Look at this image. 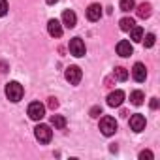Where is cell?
<instances>
[{
  "instance_id": "cell-16",
  "label": "cell",
  "mask_w": 160,
  "mask_h": 160,
  "mask_svg": "<svg viewBox=\"0 0 160 160\" xmlns=\"http://www.w3.org/2000/svg\"><path fill=\"white\" fill-rule=\"evenodd\" d=\"M113 77L119 79V81H126V79H128V70L122 68V66H117V68L113 70Z\"/></svg>"
},
{
  "instance_id": "cell-25",
  "label": "cell",
  "mask_w": 160,
  "mask_h": 160,
  "mask_svg": "<svg viewBox=\"0 0 160 160\" xmlns=\"http://www.w3.org/2000/svg\"><path fill=\"white\" fill-rule=\"evenodd\" d=\"M49 108H51V109H57V108H58L57 98H49Z\"/></svg>"
},
{
  "instance_id": "cell-18",
  "label": "cell",
  "mask_w": 160,
  "mask_h": 160,
  "mask_svg": "<svg viewBox=\"0 0 160 160\" xmlns=\"http://www.w3.org/2000/svg\"><path fill=\"white\" fill-rule=\"evenodd\" d=\"M143 100H145V94H143L141 91H134V92L130 94V102H132L134 106H141Z\"/></svg>"
},
{
  "instance_id": "cell-10",
  "label": "cell",
  "mask_w": 160,
  "mask_h": 160,
  "mask_svg": "<svg viewBox=\"0 0 160 160\" xmlns=\"http://www.w3.org/2000/svg\"><path fill=\"white\" fill-rule=\"evenodd\" d=\"M134 53V47H132V43L128 42V40H121L119 43H117V55H121V57H130Z\"/></svg>"
},
{
  "instance_id": "cell-9",
  "label": "cell",
  "mask_w": 160,
  "mask_h": 160,
  "mask_svg": "<svg viewBox=\"0 0 160 160\" xmlns=\"http://www.w3.org/2000/svg\"><path fill=\"white\" fill-rule=\"evenodd\" d=\"M130 128H132L134 132H143V130H145V117L139 115V113L132 115V117H130Z\"/></svg>"
},
{
  "instance_id": "cell-4",
  "label": "cell",
  "mask_w": 160,
  "mask_h": 160,
  "mask_svg": "<svg viewBox=\"0 0 160 160\" xmlns=\"http://www.w3.org/2000/svg\"><path fill=\"white\" fill-rule=\"evenodd\" d=\"M34 136H36V139H38L40 143H49L51 138H53V130H51V126H47V124H38V126L34 128Z\"/></svg>"
},
{
  "instance_id": "cell-2",
  "label": "cell",
  "mask_w": 160,
  "mask_h": 160,
  "mask_svg": "<svg viewBox=\"0 0 160 160\" xmlns=\"http://www.w3.org/2000/svg\"><path fill=\"white\" fill-rule=\"evenodd\" d=\"M100 132L104 136H113L117 132V121H115V117H109V115L102 117L100 119Z\"/></svg>"
},
{
  "instance_id": "cell-23",
  "label": "cell",
  "mask_w": 160,
  "mask_h": 160,
  "mask_svg": "<svg viewBox=\"0 0 160 160\" xmlns=\"http://www.w3.org/2000/svg\"><path fill=\"white\" fill-rule=\"evenodd\" d=\"M100 115H102V109H100V106H94V108L91 109V117H94V119H96V117H100Z\"/></svg>"
},
{
  "instance_id": "cell-3",
  "label": "cell",
  "mask_w": 160,
  "mask_h": 160,
  "mask_svg": "<svg viewBox=\"0 0 160 160\" xmlns=\"http://www.w3.org/2000/svg\"><path fill=\"white\" fill-rule=\"evenodd\" d=\"M64 77L70 85H79V81H81V77H83V72L79 66H68L66 72H64Z\"/></svg>"
},
{
  "instance_id": "cell-1",
  "label": "cell",
  "mask_w": 160,
  "mask_h": 160,
  "mask_svg": "<svg viewBox=\"0 0 160 160\" xmlns=\"http://www.w3.org/2000/svg\"><path fill=\"white\" fill-rule=\"evenodd\" d=\"M23 94H25V89H23L21 83L10 81V83L6 85V96H8L10 102H19V100L23 98Z\"/></svg>"
},
{
  "instance_id": "cell-12",
  "label": "cell",
  "mask_w": 160,
  "mask_h": 160,
  "mask_svg": "<svg viewBox=\"0 0 160 160\" xmlns=\"http://www.w3.org/2000/svg\"><path fill=\"white\" fill-rule=\"evenodd\" d=\"M102 17V6L100 4H91L89 8H87V19L89 21H98Z\"/></svg>"
},
{
  "instance_id": "cell-6",
  "label": "cell",
  "mask_w": 160,
  "mask_h": 160,
  "mask_svg": "<svg viewBox=\"0 0 160 160\" xmlns=\"http://www.w3.org/2000/svg\"><path fill=\"white\" fill-rule=\"evenodd\" d=\"M28 117L32 121H42L45 117V106L42 102H32L28 106Z\"/></svg>"
},
{
  "instance_id": "cell-13",
  "label": "cell",
  "mask_w": 160,
  "mask_h": 160,
  "mask_svg": "<svg viewBox=\"0 0 160 160\" xmlns=\"http://www.w3.org/2000/svg\"><path fill=\"white\" fill-rule=\"evenodd\" d=\"M62 25L68 27V28H73V27L77 25V15H75L72 10H66V12L62 13Z\"/></svg>"
},
{
  "instance_id": "cell-17",
  "label": "cell",
  "mask_w": 160,
  "mask_h": 160,
  "mask_svg": "<svg viewBox=\"0 0 160 160\" xmlns=\"http://www.w3.org/2000/svg\"><path fill=\"white\" fill-rule=\"evenodd\" d=\"M134 25H136V21H134L132 17H122V19L119 21V27H121V30H122V32H128Z\"/></svg>"
},
{
  "instance_id": "cell-19",
  "label": "cell",
  "mask_w": 160,
  "mask_h": 160,
  "mask_svg": "<svg viewBox=\"0 0 160 160\" xmlns=\"http://www.w3.org/2000/svg\"><path fill=\"white\" fill-rule=\"evenodd\" d=\"M51 124H53L55 128H60V130H62V128L66 126V119H64L62 115H53V117H51Z\"/></svg>"
},
{
  "instance_id": "cell-20",
  "label": "cell",
  "mask_w": 160,
  "mask_h": 160,
  "mask_svg": "<svg viewBox=\"0 0 160 160\" xmlns=\"http://www.w3.org/2000/svg\"><path fill=\"white\" fill-rule=\"evenodd\" d=\"M119 6H121V12H130V10L136 8V2L134 0H121Z\"/></svg>"
},
{
  "instance_id": "cell-22",
  "label": "cell",
  "mask_w": 160,
  "mask_h": 160,
  "mask_svg": "<svg viewBox=\"0 0 160 160\" xmlns=\"http://www.w3.org/2000/svg\"><path fill=\"white\" fill-rule=\"evenodd\" d=\"M8 13V2L6 0H0V17H4Z\"/></svg>"
},
{
  "instance_id": "cell-14",
  "label": "cell",
  "mask_w": 160,
  "mask_h": 160,
  "mask_svg": "<svg viewBox=\"0 0 160 160\" xmlns=\"http://www.w3.org/2000/svg\"><path fill=\"white\" fill-rule=\"evenodd\" d=\"M151 10H152V8H151V4H149V2H143V4H139V6H138V10H136V12H138V17L147 19V17L151 15Z\"/></svg>"
},
{
  "instance_id": "cell-8",
  "label": "cell",
  "mask_w": 160,
  "mask_h": 160,
  "mask_svg": "<svg viewBox=\"0 0 160 160\" xmlns=\"http://www.w3.org/2000/svg\"><path fill=\"white\" fill-rule=\"evenodd\" d=\"M47 32L53 36V38H60L62 36V23L58 19H49L47 23Z\"/></svg>"
},
{
  "instance_id": "cell-24",
  "label": "cell",
  "mask_w": 160,
  "mask_h": 160,
  "mask_svg": "<svg viewBox=\"0 0 160 160\" xmlns=\"http://www.w3.org/2000/svg\"><path fill=\"white\" fill-rule=\"evenodd\" d=\"M139 158H141V160H145V158L151 160V158H152V152H151V151H141V152H139Z\"/></svg>"
},
{
  "instance_id": "cell-5",
  "label": "cell",
  "mask_w": 160,
  "mask_h": 160,
  "mask_svg": "<svg viewBox=\"0 0 160 160\" xmlns=\"http://www.w3.org/2000/svg\"><path fill=\"white\" fill-rule=\"evenodd\" d=\"M70 53L73 55V57H85V53H87V49H85V42L81 40V38H72L70 40Z\"/></svg>"
},
{
  "instance_id": "cell-26",
  "label": "cell",
  "mask_w": 160,
  "mask_h": 160,
  "mask_svg": "<svg viewBox=\"0 0 160 160\" xmlns=\"http://www.w3.org/2000/svg\"><path fill=\"white\" fill-rule=\"evenodd\" d=\"M151 108H152V109L158 108V98H151Z\"/></svg>"
},
{
  "instance_id": "cell-15",
  "label": "cell",
  "mask_w": 160,
  "mask_h": 160,
  "mask_svg": "<svg viewBox=\"0 0 160 160\" xmlns=\"http://www.w3.org/2000/svg\"><path fill=\"white\" fill-rule=\"evenodd\" d=\"M130 38H132V42H141V38H143V28L141 27H138V25H134L130 30Z\"/></svg>"
},
{
  "instance_id": "cell-11",
  "label": "cell",
  "mask_w": 160,
  "mask_h": 160,
  "mask_svg": "<svg viewBox=\"0 0 160 160\" xmlns=\"http://www.w3.org/2000/svg\"><path fill=\"white\" fill-rule=\"evenodd\" d=\"M122 102H124V92H122V91H113V92H109V96H108V106L119 108Z\"/></svg>"
},
{
  "instance_id": "cell-7",
  "label": "cell",
  "mask_w": 160,
  "mask_h": 160,
  "mask_svg": "<svg viewBox=\"0 0 160 160\" xmlns=\"http://www.w3.org/2000/svg\"><path fill=\"white\" fill-rule=\"evenodd\" d=\"M132 77L136 79L138 83H143V81H145V77H147V68H145V64L136 62L134 68H132Z\"/></svg>"
},
{
  "instance_id": "cell-27",
  "label": "cell",
  "mask_w": 160,
  "mask_h": 160,
  "mask_svg": "<svg viewBox=\"0 0 160 160\" xmlns=\"http://www.w3.org/2000/svg\"><path fill=\"white\" fill-rule=\"evenodd\" d=\"M45 2H47V4H57L58 0H45Z\"/></svg>"
},
{
  "instance_id": "cell-21",
  "label": "cell",
  "mask_w": 160,
  "mask_h": 160,
  "mask_svg": "<svg viewBox=\"0 0 160 160\" xmlns=\"http://www.w3.org/2000/svg\"><path fill=\"white\" fill-rule=\"evenodd\" d=\"M154 40H156V38H154V34H151V32L145 34V38H141V42L145 43V47H152V45H154Z\"/></svg>"
}]
</instances>
